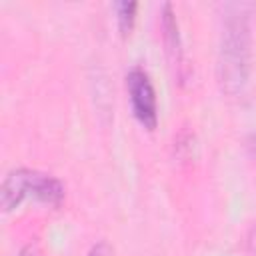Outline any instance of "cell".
<instances>
[{"instance_id":"7","label":"cell","mask_w":256,"mask_h":256,"mask_svg":"<svg viewBox=\"0 0 256 256\" xmlns=\"http://www.w3.org/2000/svg\"><path fill=\"white\" fill-rule=\"evenodd\" d=\"M88 256H112V250L108 248V244L100 242V244H96V246L90 250V254H88Z\"/></svg>"},{"instance_id":"8","label":"cell","mask_w":256,"mask_h":256,"mask_svg":"<svg viewBox=\"0 0 256 256\" xmlns=\"http://www.w3.org/2000/svg\"><path fill=\"white\" fill-rule=\"evenodd\" d=\"M18 256H40V250H38L34 244H26V246L20 250Z\"/></svg>"},{"instance_id":"3","label":"cell","mask_w":256,"mask_h":256,"mask_svg":"<svg viewBox=\"0 0 256 256\" xmlns=\"http://www.w3.org/2000/svg\"><path fill=\"white\" fill-rule=\"evenodd\" d=\"M162 30H164V44H166V52L170 58V64L174 66L178 78H184V52H182V42H180V34H178V22L172 10V4H164L162 10Z\"/></svg>"},{"instance_id":"2","label":"cell","mask_w":256,"mask_h":256,"mask_svg":"<svg viewBox=\"0 0 256 256\" xmlns=\"http://www.w3.org/2000/svg\"><path fill=\"white\" fill-rule=\"evenodd\" d=\"M128 92H130L132 108H134V114H136L138 122L144 128L154 130L156 122H158L156 94H154V88H152L148 76L140 68H134L128 74Z\"/></svg>"},{"instance_id":"9","label":"cell","mask_w":256,"mask_h":256,"mask_svg":"<svg viewBox=\"0 0 256 256\" xmlns=\"http://www.w3.org/2000/svg\"><path fill=\"white\" fill-rule=\"evenodd\" d=\"M248 148H250V154H252L254 160H256V134L250 136V140H248Z\"/></svg>"},{"instance_id":"6","label":"cell","mask_w":256,"mask_h":256,"mask_svg":"<svg viewBox=\"0 0 256 256\" xmlns=\"http://www.w3.org/2000/svg\"><path fill=\"white\" fill-rule=\"evenodd\" d=\"M134 10L136 2H120L118 4V28L122 34H128L134 22Z\"/></svg>"},{"instance_id":"1","label":"cell","mask_w":256,"mask_h":256,"mask_svg":"<svg viewBox=\"0 0 256 256\" xmlns=\"http://www.w3.org/2000/svg\"><path fill=\"white\" fill-rule=\"evenodd\" d=\"M254 4L232 2L224 6L222 36L218 52V82L228 96L244 92L250 72V16Z\"/></svg>"},{"instance_id":"5","label":"cell","mask_w":256,"mask_h":256,"mask_svg":"<svg viewBox=\"0 0 256 256\" xmlns=\"http://www.w3.org/2000/svg\"><path fill=\"white\" fill-rule=\"evenodd\" d=\"M24 196H26L24 168H20V170L10 172V174L6 176V180H4V184H2V198H0V202H2V210H4V212L14 210V208L22 202Z\"/></svg>"},{"instance_id":"4","label":"cell","mask_w":256,"mask_h":256,"mask_svg":"<svg viewBox=\"0 0 256 256\" xmlns=\"http://www.w3.org/2000/svg\"><path fill=\"white\" fill-rule=\"evenodd\" d=\"M24 186H26V194H32L34 198L46 204H58L64 198V186L56 178L36 170L24 168Z\"/></svg>"}]
</instances>
